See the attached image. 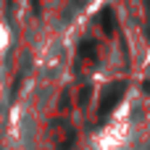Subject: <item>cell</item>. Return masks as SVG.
I'll return each mask as SVG.
<instances>
[{"label": "cell", "instance_id": "obj_2", "mask_svg": "<svg viewBox=\"0 0 150 150\" xmlns=\"http://www.w3.org/2000/svg\"><path fill=\"white\" fill-rule=\"evenodd\" d=\"M79 58H84V61H95L98 58V42L95 40H84L82 45H79Z\"/></svg>", "mask_w": 150, "mask_h": 150}, {"label": "cell", "instance_id": "obj_1", "mask_svg": "<svg viewBox=\"0 0 150 150\" xmlns=\"http://www.w3.org/2000/svg\"><path fill=\"white\" fill-rule=\"evenodd\" d=\"M124 92H127V82H111L103 90L100 103H98V119L100 121H105V116H111L119 108V103L124 100Z\"/></svg>", "mask_w": 150, "mask_h": 150}, {"label": "cell", "instance_id": "obj_3", "mask_svg": "<svg viewBox=\"0 0 150 150\" xmlns=\"http://www.w3.org/2000/svg\"><path fill=\"white\" fill-rule=\"evenodd\" d=\"M76 3H79V5H82V3H87V0H76Z\"/></svg>", "mask_w": 150, "mask_h": 150}]
</instances>
